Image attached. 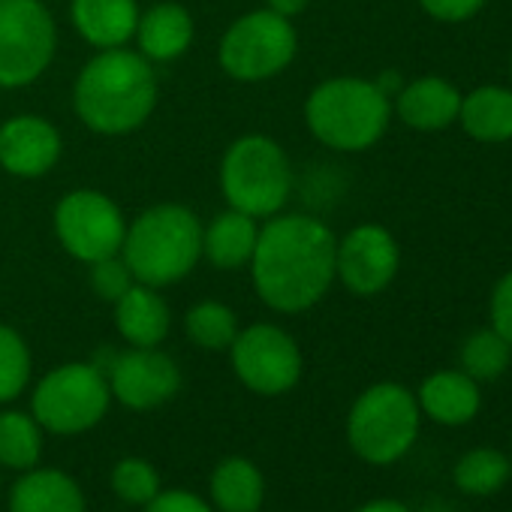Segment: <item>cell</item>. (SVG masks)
Listing matches in <instances>:
<instances>
[{
  "label": "cell",
  "instance_id": "cell-12",
  "mask_svg": "<svg viewBox=\"0 0 512 512\" xmlns=\"http://www.w3.org/2000/svg\"><path fill=\"white\" fill-rule=\"evenodd\" d=\"M401 269V250L386 226L362 223L350 229L335 247V281H341L353 296L383 293Z\"/></svg>",
  "mask_w": 512,
  "mask_h": 512
},
{
  "label": "cell",
  "instance_id": "cell-20",
  "mask_svg": "<svg viewBox=\"0 0 512 512\" xmlns=\"http://www.w3.org/2000/svg\"><path fill=\"white\" fill-rule=\"evenodd\" d=\"M10 512H88L76 479L58 467H31L10 491Z\"/></svg>",
  "mask_w": 512,
  "mask_h": 512
},
{
  "label": "cell",
  "instance_id": "cell-4",
  "mask_svg": "<svg viewBox=\"0 0 512 512\" xmlns=\"http://www.w3.org/2000/svg\"><path fill=\"white\" fill-rule=\"evenodd\" d=\"M392 100L377 82L359 76H338L320 82L305 100V124L317 142L332 151H368L389 127Z\"/></svg>",
  "mask_w": 512,
  "mask_h": 512
},
{
  "label": "cell",
  "instance_id": "cell-24",
  "mask_svg": "<svg viewBox=\"0 0 512 512\" xmlns=\"http://www.w3.org/2000/svg\"><path fill=\"white\" fill-rule=\"evenodd\" d=\"M43 455V425L22 410L0 413V464L10 470H31Z\"/></svg>",
  "mask_w": 512,
  "mask_h": 512
},
{
  "label": "cell",
  "instance_id": "cell-25",
  "mask_svg": "<svg viewBox=\"0 0 512 512\" xmlns=\"http://www.w3.org/2000/svg\"><path fill=\"white\" fill-rule=\"evenodd\" d=\"M509 476H512L509 455H503L491 446H479V449L464 452L452 470L455 488L470 494V497H488V494L500 491Z\"/></svg>",
  "mask_w": 512,
  "mask_h": 512
},
{
  "label": "cell",
  "instance_id": "cell-38",
  "mask_svg": "<svg viewBox=\"0 0 512 512\" xmlns=\"http://www.w3.org/2000/svg\"><path fill=\"white\" fill-rule=\"evenodd\" d=\"M509 73H512V64H509Z\"/></svg>",
  "mask_w": 512,
  "mask_h": 512
},
{
  "label": "cell",
  "instance_id": "cell-13",
  "mask_svg": "<svg viewBox=\"0 0 512 512\" xmlns=\"http://www.w3.org/2000/svg\"><path fill=\"white\" fill-rule=\"evenodd\" d=\"M106 380L112 398L130 410H154L181 389V371L175 359L157 347H133L115 356Z\"/></svg>",
  "mask_w": 512,
  "mask_h": 512
},
{
  "label": "cell",
  "instance_id": "cell-33",
  "mask_svg": "<svg viewBox=\"0 0 512 512\" xmlns=\"http://www.w3.org/2000/svg\"><path fill=\"white\" fill-rule=\"evenodd\" d=\"M419 7L437 19V22H467L473 19L482 7H485V0H419Z\"/></svg>",
  "mask_w": 512,
  "mask_h": 512
},
{
  "label": "cell",
  "instance_id": "cell-34",
  "mask_svg": "<svg viewBox=\"0 0 512 512\" xmlns=\"http://www.w3.org/2000/svg\"><path fill=\"white\" fill-rule=\"evenodd\" d=\"M308 7H311V0H266V10H272V13H278V16L290 19V22L296 16H302Z\"/></svg>",
  "mask_w": 512,
  "mask_h": 512
},
{
  "label": "cell",
  "instance_id": "cell-17",
  "mask_svg": "<svg viewBox=\"0 0 512 512\" xmlns=\"http://www.w3.org/2000/svg\"><path fill=\"white\" fill-rule=\"evenodd\" d=\"M139 16L136 0H70L73 28L97 52L127 46L136 37Z\"/></svg>",
  "mask_w": 512,
  "mask_h": 512
},
{
  "label": "cell",
  "instance_id": "cell-8",
  "mask_svg": "<svg viewBox=\"0 0 512 512\" xmlns=\"http://www.w3.org/2000/svg\"><path fill=\"white\" fill-rule=\"evenodd\" d=\"M109 404L106 374L91 362H67L37 383L31 416L52 434H82L100 425Z\"/></svg>",
  "mask_w": 512,
  "mask_h": 512
},
{
  "label": "cell",
  "instance_id": "cell-30",
  "mask_svg": "<svg viewBox=\"0 0 512 512\" xmlns=\"http://www.w3.org/2000/svg\"><path fill=\"white\" fill-rule=\"evenodd\" d=\"M133 284L136 281H133L127 263L121 260V253L118 256H106V260H100V263H91V290L100 299L115 305Z\"/></svg>",
  "mask_w": 512,
  "mask_h": 512
},
{
  "label": "cell",
  "instance_id": "cell-11",
  "mask_svg": "<svg viewBox=\"0 0 512 512\" xmlns=\"http://www.w3.org/2000/svg\"><path fill=\"white\" fill-rule=\"evenodd\" d=\"M229 356L235 377L256 395H284L302 377V350L296 338L275 323L238 329Z\"/></svg>",
  "mask_w": 512,
  "mask_h": 512
},
{
  "label": "cell",
  "instance_id": "cell-29",
  "mask_svg": "<svg viewBox=\"0 0 512 512\" xmlns=\"http://www.w3.org/2000/svg\"><path fill=\"white\" fill-rule=\"evenodd\" d=\"M112 488L124 503L145 506L160 491V473L142 458H124L112 467Z\"/></svg>",
  "mask_w": 512,
  "mask_h": 512
},
{
  "label": "cell",
  "instance_id": "cell-15",
  "mask_svg": "<svg viewBox=\"0 0 512 512\" xmlns=\"http://www.w3.org/2000/svg\"><path fill=\"white\" fill-rule=\"evenodd\" d=\"M392 106L410 130L437 133L458 121L461 91L440 76H422L410 85H401Z\"/></svg>",
  "mask_w": 512,
  "mask_h": 512
},
{
  "label": "cell",
  "instance_id": "cell-6",
  "mask_svg": "<svg viewBox=\"0 0 512 512\" xmlns=\"http://www.w3.org/2000/svg\"><path fill=\"white\" fill-rule=\"evenodd\" d=\"M419 401L401 383H374L347 416V440L368 464H395L419 437Z\"/></svg>",
  "mask_w": 512,
  "mask_h": 512
},
{
  "label": "cell",
  "instance_id": "cell-2",
  "mask_svg": "<svg viewBox=\"0 0 512 512\" xmlns=\"http://www.w3.org/2000/svg\"><path fill=\"white\" fill-rule=\"evenodd\" d=\"M157 97L160 91L151 61L127 46L97 52L73 85V109L79 121L100 136H127L148 124Z\"/></svg>",
  "mask_w": 512,
  "mask_h": 512
},
{
  "label": "cell",
  "instance_id": "cell-31",
  "mask_svg": "<svg viewBox=\"0 0 512 512\" xmlns=\"http://www.w3.org/2000/svg\"><path fill=\"white\" fill-rule=\"evenodd\" d=\"M488 317H491V329L512 344V269L494 284L491 290V302H488Z\"/></svg>",
  "mask_w": 512,
  "mask_h": 512
},
{
  "label": "cell",
  "instance_id": "cell-22",
  "mask_svg": "<svg viewBox=\"0 0 512 512\" xmlns=\"http://www.w3.org/2000/svg\"><path fill=\"white\" fill-rule=\"evenodd\" d=\"M458 124L476 142H509L512 139V88L482 85L461 97Z\"/></svg>",
  "mask_w": 512,
  "mask_h": 512
},
{
  "label": "cell",
  "instance_id": "cell-1",
  "mask_svg": "<svg viewBox=\"0 0 512 512\" xmlns=\"http://www.w3.org/2000/svg\"><path fill=\"white\" fill-rule=\"evenodd\" d=\"M335 232L311 214L266 220L250 256L253 290L278 314L311 311L335 284Z\"/></svg>",
  "mask_w": 512,
  "mask_h": 512
},
{
  "label": "cell",
  "instance_id": "cell-27",
  "mask_svg": "<svg viewBox=\"0 0 512 512\" xmlns=\"http://www.w3.org/2000/svg\"><path fill=\"white\" fill-rule=\"evenodd\" d=\"M184 332L202 350H229L238 335V317L223 302H199L187 311Z\"/></svg>",
  "mask_w": 512,
  "mask_h": 512
},
{
  "label": "cell",
  "instance_id": "cell-18",
  "mask_svg": "<svg viewBox=\"0 0 512 512\" xmlns=\"http://www.w3.org/2000/svg\"><path fill=\"white\" fill-rule=\"evenodd\" d=\"M115 329L130 347H160L172 329L166 299L145 284H133L115 302Z\"/></svg>",
  "mask_w": 512,
  "mask_h": 512
},
{
  "label": "cell",
  "instance_id": "cell-10",
  "mask_svg": "<svg viewBox=\"0 0 512 512\" xmlns=\"http://www.w3.org/2000/svg\"><path fill=\"white\" fill-rule=\"evenodd\" d=\"M127 220L118 202L100 190L79 187L61 196L55 205V235L73 260L91 266L106 256H118L124 244Z\"/></svg>",
  "mask_w": 512,
  "mask_h": 512
},
{
  "label": "cell",
  "instance_id": "cell-23",
  "mask_svg": "<svg viewBox=\"0 0 512 512\" xmlns=\"http://www.w3.org/2000/svg\"><path fill=\"white\" fill-rule=\"evenodd\" d=\"M266 479L253 461L226 458L211 473V503L220 512H260Z\"/></svg>",
  "mask_w": 512,
  "mask_h": 512
},
{
  "label": "cell",
  "instance_id": "cell-3",
  "mask_svg": "<svg viewBox=\"0 0 512 512\" xmlns=\"http://www.w3.org/2000/svg\"><path fill=\"white\" fill-rule=\"evenodd\" d=\"M121 260L136 284L163 290L184 281L202 260V223L187 205L163 202L127 223Z\"/></svg>",
  "mask_w": 512,
  "mask_h": 512
},
{
  "label": "cell",
  "instance_id": "cell-26",
  "mask_svg": "<svg viewBox=\"0 0 512 512\" xmlns=\"http://www.w3.org/2000/svg\"><path fill=\"white\" fill-rule=\"evenodd\" d=\"M512 362V344L503 341L491 326L473 332L461 344V371L476 383H491L506 374Z\"/></svg>",
  "mask_w": 512,
  "mask_h": 512
},
{
  "label": "cell",
  "instance_id": "cell-14",
  "mask_svg": "<svg viewBox=\"0 0 512 512\" xmlns=\"http://www.w3.org/2000/svg\"><path fill=\"white\" fill-rule=\"evenodd\" d=\"M61 154V130L43 115H13L0 124V169L13 178H43Z\"/></svg>",
  "mask_w": 512,
  "mask_h": 512
},
{
  "label": "cell",
  "instance_id": "cell-21",
  "mask_svg": "<svg viewBox=\"0 0 512 512\" xmlns=\"http://www.w3.org/2000/svg\"><path fill=\"white\" fill-rule=\"evenodd\" d=\"M416 401L419 410L440 425H467L482 407V392L464 371H434L419 386Z\"/></svg>",
  "mask_w": 512,
  "mask_h": 512
},
{
  "label": "cell",
  "instance_id": "cell-16",
  "mask_svg": "<svg viewBox=\"0 0 512 512\" xmlns=\"http://www.w3.org/2000/svg\"><path fill=\"white\" fill-rule=\"evenodd\" d=\"M196 37V25L187 7L175 4V0H160L148 13L139 16L136 25V43L139 55L151 64H169L190 52Z\"/></svg>",
  "mask_w": 512,
  "mask_h": 512
},
{
  "label": "cell",
  "instance_id": "cell-37",
  "mask_svg": "<svg viewBox=\"0 0 512 512\" xmlns=\"http://www.w3.org/2000/svg\"><path fill=\"white\" fill-rule=\"evenodd\" d=\"M509 464H512V446H509Z\"/></svg>",
  "mask_w": 512,
  "mask_h": 512
},
{
  "label": "cell",
  "instance_id": "cell-28",
  "mask_svg": "<svg viewBox=\"0 0 512 512\" xmlns=\"http://www.w3.org/2000/svg\"><path fill=\"white\" fill-rule=\"evenodd\" d=\"M31 380V350L28 341L13 329L0 323V404L16 401Z\"/></svg>",
  "mask_w": 512,
  "mask_h": 512
},
{
  "label": "cell",
  "instance_id": "cell-19",
  "mask_svg": "<svg viewBox=\"0 0 512 512\" xmlns=\"http://www.w3.org/2000/svg\"><path fill=\"white\" fill-rule=\"evenodd\" d=\"M256 238H260L256 217L226 208L214 214L208 226H202V256L220 272H238L250 266Z\"/></svg>",
  "mask_w": 512,
  "mask_h": 512
},
{
  "label": "cell",
  "instance_id": "cell-32",
  "mask_svg": "<svg viewBox=\"0 0 512 512\" xmlns=\"http://www.w3.org/2000/svg\"><path fill=\"white\" fill-rule=\"evenodd\" d=\"M145 512H214L211 503H205L199 494L184 491V488H169V491H157L148 503Z\"/></svg>",
  "mask_w": 512,
  "mask_h": 512
},
{
  "label": "cell",
  "instance_id": "cell-7",
  "mask_svg": "<svg viewBox=\"0 0 512 512\" xmlns=\"http://www.w3.org/2000/svg\"><path fill=\"white\" fill-rule=\"evenodd\" d=\"M299 52V34L290 19L272 10H253L235 19L223 40L217 61L235 82H269L281 76Z\"/></svg>",
  "mask_w": 512,
  "mask_h": 512
},
{
  "label": "cell",
  "instance_id": "cell-35",
  "mask_svg": "<svg viewBox=\"0 0 512 512\" xmlns=\"http://www.w3.org/2000/svg\"><path fill=\"white\" fill-rule=\"evenodd\" d=\"M353 512H410V509L404 503H398V500L383 497V500H371V503H365V506H359Z\"/></svg>",
  "mask_w": 512,
  "mask_h": 512
},
{
  "label": "cell",
  "instance_id": "cell-36",
  "mask_svg": "<svg viewBox=\"0 0 512 512\" xmlns=\"http://www.w3.org/2000/svg\"><path fill=\"white\" fill-rule=\"evenodd\" d=\"M425 512H449V509H446V506H428Z\"/></svg>",
  "mask_w": 512,
  "mask_h": 512
},
{
  "label": "cell",
  "instance_id": "cell-5",
  "mask_svg": "<svg viewBox=\"0 0 512 512\" xmlns=\"http://www.w3.org/2000/svg\"><path fill=\"white\" fill-rule=\"evenodd\" d=\"M220 190L235 211L256 220L275 217L293 193V163L275 139L263 133L241 136L220 160Z\"/></svg>",
  "mask_w": 512,
  "mask_h": 512
},
{
  "label": "cell",
  "instance_id": "cell-9",
  "mask_svg": "<svg viewBox=\"0 0 512 512\" xmlns=\"http://www.w3.org/2000/svg\"><path fill=\"white\" fill-rule=\"evenodd\" d=\"M58 28L43 0H0V88L34 85L55 61Z\"/></svg>",
  "mask_w": 512,
  "mask_h": 512
}]
</instances>
